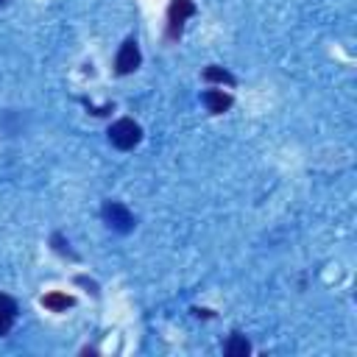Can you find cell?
<instances>
[{"mask_svg": "<svg viewBox=\"0 0 357 357\" xmlns=\"http://www.w3.org/2000/svg\"><path fill=\"white\" fill-rule=\"evenodd\" d=\"M139 139H142V128L131 117H123V120L112 123V128H109V142L120 151H131L134 145H139Z\"/></svg>", "mask_w": 357, "mask_h": 357, "instance_id": "cell-1", "label": "cell"}, {"mask_svg": "<svg viewBox=\"0 0 357 357\" xmlns=\"http://www.w3.org/2000/svg\"><path fill=\"white\" fill-rule=\"evenodd\" d=\"M100 215H103L106 226L114 229V231H120V234H128V231L134 229V223H137L134 215L128 212V206L120 204V201H106L103 209H100Z\"/></svg>", "mask_w": 357, "mask_h": 357, "instance_id": "cell-2", "label": "cell"}, {"mask_svg": "<svg viewBox=\"0 0 357 357\" xmlns=\"http://www.w3.org/2000/svg\"><path fill=\"white\" fill-rule=\"evenodd\" d=\"M195 14V3L192 0H170L167 6V39H178L184 31V22Z\"/></svg>", "mask_w": 357, "mask_h": 357, "instance_id": "cell-3", "label": "cell"}, {"mask_svg": "<svg viewBox=\"0 0 357 357\" xmlns=\"http://www.w3.org/2000/svg\"><path fill=\"white\" fill-rule=\"evenodd\" d=\"M142 56H139V47H137V39H126L117 50V59H114V73L117 75H128L139 67Z\"/></svg>", "mask_w": 357, "mask_h": 357, "instance_id": "cell-4", "label": "cell"}, {"mask_svg": "<svg viewBox=\"0 0 357 357\" xmlns=\"http://www.w3.org/2000/svg\"><path fill=\"white\" fill-rule=\"evenodd\" d=\"M201 100H204V106L212 112V114H223L226 109H231V95L229 92H223V89H206L204 95H201Z\"/></svg>", "mask_w": 357, "mask_h": 357, "instance_id": "cell-5", "label": "cell"}, {"mask_svg": "<svg viewBox=\"0 0 357 357\" xmlns=\"http://www.w3.org/2000/svg\"><path fill=\"white\" fill-rule=\"evenodd\" d=\"M17 312H20V310H17V301H14L11 296L0 293V337L11 332V326H14V321H17Z\"/></svg>", "mask_w": 357, "mask_h": 357, "instance_id": "cell-6", "label": "cell"}, {"mask_svg": "<svg viewBox=\"0 0 357 357\" xmlns=\"http://www.w3.org/2000/svg\"><path fill=\"white\" fill-rule=\"evenodd\" d=\"M42 304H45L50 312H64V310L73 307L75 301H73V296H67V293H61V290H50V293L42 296Z\"/></svg>", "mask_w": 357, "mask_h": 357, "instance_id": "cell-7", "label": "cell"}, {"mask_svg": "<svg viewBox=\"0 0 357 357\" xmlns=\"http://www.w3.org/2000/svg\"><path fill=\"white\" fill-rule=\"evenodd\" d=\"M223 351H226V357H248V354H251V343H248L243 335L234 332V335L226 340Z\"/></svg>", "mask_w": 357, "mask_h": 357, "instance_id": "cell-8", "label": "cell"}, {"mask_svg": "<svg viewBox=\"0 0 357 357\" xmlns=\"http://www.w3.org/2000/svg\"><path fill=\"white\" fill-rule=\"evenodd\" d=\"M204 81H218V84L234 86V75H231L226 67H218V64H209V67L204 70Z\"/></svg>", "mask_w": 357, "mask_h": 357, "instance_id": "cell-9", "label": "cell"}, {"mask_svg": "<svg viewBox=\"0 0 357 357\" xmlns=\"http://www.w3.org/2000/svg\"><path fill=\"white\" fill-rule=\"evenodd\" d=\"M53 245H56V251L59 254H67V257H75L70 248H64V240H61V234H53Z\"/></svg>", "mask_w": 357, "mask_h": 357, "instance_id": "cell-10", "label": "cell"}, {"mask_svg": "<svg viewBox=\"0 0 357 357\" xmlns=\"http://www.w3.org/2000/svg\"><path fill=\"white\" fill-rule=\"evenodd\" d=\"M6 3H8V0H0V6H6Z\"/></svg>", "mask_w": 357, "mask_h": 357, "instance_id": "cell-11", "label": "cell"}]
</instances>
